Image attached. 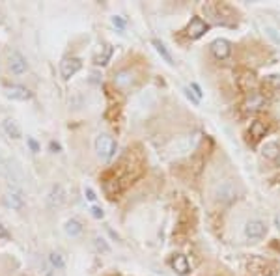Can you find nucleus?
Segmentation results:
<instances>
[{"label":"nucleus","mask_w":280,"mask_h":276,"mask_svg":"<svg viewBox=\"0 0 280 276\" xmlns=\"http://www.w3.org/2000/svg\"><path fill=\"white\" fill-rule=\"evenodd\" d=\"M96 151L101 159H107L109 161L110 157H114L116 153V142L114 138L109 136V134H99L96 138Z\"/></svg>","instance_id":"nucleus-1"},{"label":"nucleus","mask_w":280,"mask_h":276,"mask_svg":"<svg viewBox=\"0 0 280 276\" xmlns=\"http://www.w3.org/2000/svg\"><path fill=\"white\" fill-rule=\"evenodd\" d=\"M243 233H245L247 239L258 241V239H262V237H265V233H267V226H265L264 220L254 218V220H248V222L245 224Z\"/></svg>","instance_id":"nucleus-2"},{"label":"nucleus","mask_w":280,"mask_h":276,"mask_svg":"<svg viewBox=\"0 0 280 276\" xmlns=\"http://www.w3.org/2000/svg\"><path fill=\"white\" fill-rule=\"evenodd\" d=\"M215 196L222 204H231L237 198V189H235V185L231 181H222L217 187V191H215Z\"/></svg>","instance_id":"nucleus-3"},{"label":"nucleus","mask_w":280,"mask_h":276,"mask_svg":"<svg viewBox=\"0 0 280 276\" xmlns=\"http://www.w3.org/2000/svg\"><path fill=\"white\" fill-rule=\"evenodd\" d=\"M8 62H10V69H12L13 75H23V73L28 71V62H26V58L19 50H15V49L10 50Z\"/></svg>","instance_id":"nucleus-4"},{"label":"nucleus","mask_w":280,"mask_h":276,"mask_svg":"<svg viewBox=\"0 0 280 276\" xmlns=\"http://www.w3.org/2000/svg\"><path fill=\"white\" fill-rule=\"evenodd\" d=\"M82 69V60L81 58H66V60L60 64V73L62 77L67 81V79H71L73 75H77V73Z\"/></svg>","instance_id":"nucleus-5"},{"label":"nucleus","mask_w":280,"mask_h":276,"mask_svg":"<svg viewBox=\"0 0 280 276\" xmlns=\"http://www.w3.org/2000/svg\"><path fill=\"white\" fill-rule=\"evenodd\" d=\"M185 32H187V36L191 37V39H200L207 32V23L204 19H200V17H193L191 23L187 24Z\"/></svg>","instance_id":"nucleus-6"},{"label":"nucleus","mask_w":280,"mask_h":276,"mask_svg":"<svg viewBox=\"0 0 280 276\" xmlns=\"http://www.w3.org/2000/svg\"><path fill=\"white\" fill-rule=\"evenodd\" d=\"M6 96L13 99V101H28V99H32V92L26 86L12 84L6 88Z\"/></svg>","instance_id":"nucleus-7"},{"label":"nucleus","mask_w":280,"mask_h":276,"mask_svg":"<svg viewBox=\"0 0 280 276\" xmlns=\"http://www.w3.org/2000/svg\"><path fill=\"white\" fill-rule=\"evenodd\" d=\"M211 52H213V56H215L217 60H226L231 52L230 41H226V39H215V41L211 43Z\"/></svg>","instance_id":"nucleus-8"},{"label":"nucleus","mask_w":280,"mask_h":276,"mask_svg":"<svg viewBox=\"0 0 280 276\" xmlns=\"http://www.w3.org/2000/svg\"><path fill=\"white\" fill-rule=\"evenodd\" d=\"M196 142H198V136H183L176 142V155H187L189 151H193L196 147Z\"/></svg>","instance_id":"nucleus-9"},{"label":"nucleus","mask_w":280,"mask_h":276,"mask_svg":"<svg viewBox=\"0 0 280 276\" xmlns=\"http://www.w3.org/2000/svg\"><path fill=\"white\" fill-rule=\"evenodd\" d=\"M66 202V192L62 189V185H52L49 194H47V205L49 207H60Z\"/></svg>","instance_id":"nucleus-10"},{"label":"nucleus","mask_w":280,"mask_h":276,"mask_svg":"<svg viewBox=\"0 0 280 276\" xmlns=\"http://www.w3.org/2000/svg\"><path fill=\"white\" fill-rule=\"evenodd\" d=\"M134 81V73L131 71V69H123V71L116 73L114 75V86L116 88H129V86L133 84Z\"/></svg>","instance_id":"nucleus-11"},{"label":"nucleus","mask_w":280,"mask_h":276,"mask_svg":"<svg viewBox=\"0 0 280 276\" xmlns=\"http://www.w3.org/2000/svg\"><path fill=\"white\" fill-rule=\"evenodd\" d=\"M2 129H4V132L10 136V138H13V140H17V138H21V127L17 125V121L12 120V118H6V120L2 121Z\"/></svg>","instance_id":"nucleus-12"},{"label":"nucleus","mask_w":280,"mask_h":276,"mask_svg":"<svg viewBox=\"0 0 280 276\" xmlns=\"http://www.w3.org/2000/svg\"><path fill=\"white\" fill-rule=\"evenodd\" d=\"M172 269L178 273V275H187L189 273V261H187V258L183 256V254H176L174 258H172Z\"/></svg>","instance_id":"nucleus-13"},{"label":"nucleus","mask_w":280,"mask_h":276,"mask_svg":"<svg viewBox=\"0 0 280 276\" xmlns=\"http://www.w3.org/2000/svg\"><path fill=\"white\" fill-rule=\"evenodd\" d=\"M6 202H8V205H10L12 209H21V207L25 205V196H23L21 191L12 189V191L8 192V196H6Z\"/></svg>","instance_id":"nucleus-14"},{"label":"nucleus","mask_w":280,"mask_h":276,"mask_svg":"<svg viewBox=\"0 0 280 276\" xmlns=\"http://www.w3.org/2000/svg\"><path fill=\"white\" fill-rule=\"evenodd\" d=\"M0 174H2V176H6L8 179H12V181L19 179V176L13 172V166L10 164V161L6 159V155H4L2 151H0ZM17 183H19V181H17Z\"/></svg>","instance_id":"nucleus-15"},{"label":"nucleus","mask_w":280,"mask_h":276,"mask_svg":"<svg viewBox=\"0 0 280 276\" xmlns=\"http://www.w3.org/2000/svg\"><path fill=\"white\" fill-rule=\"evenodd\" d=\"M262 155L269 161H277L280 157V146L277 142H265L262 146Z\"/></svg>","instance_id":"nucleus-16"},{"label":"nucleus","mask_w":280,"mask_h":276,"mask_svg":"<svg viewBox=\"0 0 280 276\" xmlns=\"http://www.w3.org/2000/svg\"><path fill=\"white\" fill-rule=\"evenodd\" d=\"M64 229H66V233L69 235V237H79L81 233H82V229H84V226L77 220V218H69L67 222H66V226H64Z\"/></svg>","instance_id":"nucleus-17"},{"label":"nucleus","mask_w":280,"mask_h":276,"mask_svg":"<svg viewBox=\"0 0 280 276\" xmlns=\"http://www.w3.org/2000/svg\"><path fill=\"white\" fill-rule=\"evenodd\" d=\"M151 43H153V47H155V50H157V52H159V56H161L163 60L166 62V64H170V65H172V64H174V58H172L170 50L166 49V45H165V43H163L161 39H153Z\"/></svg>","instance_id":"nucleus-18"},{"label":"nucleus","mask_w":280,"mask_h":276,"mask_svg":"<svg viewBox=\"0 0 280 276\" xmlns=\"http://www.w3.org/2000/svg\"><path fill=\"white\" fill-rule=\"evenodd\" d=\"M262 107H265V99H264V96H260V94L250 96V99L245 103V108L250 110V112H256V110H260Z\"/></svg>","instance_id":"nucleus-19"},{"label":"nucleus","mask_w":280,"mask_h":276,"mask_svg":"<svg viewBox=\"0 0 280 276\" xmlns=\"http://www.w3.org/2000/svg\"><path fill=\"white\" fill-rule=\"evenodd\" d=\"M265 131H267L265 123H262V121H252L250 123V136L256 138V140H260L262 136H265Z\"/></svg>","instance_id":"nucleus-20"},{"label":"nucleus","mask_w":280,"mask_h":276,"mask_svg":"<svg viewBox=\"0 0 280 276\" xmlns=\"http://www.w3.org/2000/svg\"><path fill=\"white\" fill-rule=\"evenodd\" d=\"M110 56H112V47L107 45V47H105V52L96 56V62H94V64H96V65H105V64H109Z\"/></svg>","instance_id":"nucleus-21"},{"label":"nucleus","mask_w":280,"mask_h":276,"mask_svg":"<svg viewBox=\"0 0 280 276\" xmlns=\"http://www.w3.org/2000/svg\"><path fill=\"white\" fill-rule=\"evenodd\" d=\"M49 261L52 267H56V269H64L66 267V260H64V256L58 252H52L49 256Z\"/></svg>","instance_id":"nucleus-22"},{"label":"nucleus","mask_w":280,"mask_h":276,"mask_svg":"<svg viewBox=\"0 0 280 276\" xmlns=\"http://www.w3.org/2000/svg\"><path fill=\"white\" fill-rule=\"evenodd\" d=\"M94 246H96V248H98L99 252H110V246H109V243H107V241L103 239V237H96V239H94Z\"/></svg>","instance_id":"nucleus-23"},{"label":"nucleus","mask_w":280,"mask_h":276,"mask_svg":"<svg viewBox=\"0 0 280 276\" xmlns=\"http://www.w3.org/2000/svg\"><path fill=\"white\" fill-rule=\"evenodd\" d=\"M265 34H267L275 43H280V30L279 28H275V26L267 24V26H265Z\"/></svg>","instance_id":"nucleus-24"},{"label":"nucleus","mask_w":280,"mask_h":276,"mask_svg":"<svg viewBox=\"0 0 280 276\" xmlns=\"http://www.w3.org/2000/svg\"><path fill=\"white\" fill-rule=\"evenodd\" d=\"M84 196L88 202H96L98 200V194H96V191L94 189H90V187H86L84 189Z\"/></svg>","instance_id":"nucleus-25"},{"label":"nucleus","mask_w":280,"mask_h":276,"mask_svg":"<svg viewBox=\"0 0 280 276\" xmlns=\"http://www.w3.org/2000/svg\"><path fill=\"white\" fill-rule=\"evenodd\" d=\"M112 24L118 28V30H123L125 28V21H123L120 15H116V17H112Z\"/></svg>","instance_id":"nucleus-26"},{"label":"nucleus","mask_w":280,"mask_h":276,"mask_svg":"<svg viewBox=\"0 0 280 276\" xmlns=\"http://www.w3.org/2000/svg\"><path fill=\"white\" fill-rule=\"evenodd\" d=\"M269 84L273 86L275 90H280V75H271L269 77Z\"/></svg>","instance_id":"nucleus-27"},{"label":"nucleus","mask_w":280,"mask_h":276,"mask_svg":"<svg viewBox=\"0 0 280 276\" xmlns=\"http://www.w3.org/2000/svg\"><path fill=\"white\" fill-rule=\"evenodd\" d=\"M26 144L32 149V153H37V151H39V144H37L34 138H26Z\"/></svg>","instance_id":"nucleus-28"},{"label":"nucleus","mask_w":280,"mask_h":276,"mask_svg":"<svg viewBox=\"0 0 280 276\" xmlns=\"http://www.w3.org/2000/svg\"><path fill=\"white\" fill-rule=\"evenodd\" d=\"M92 216H94V218H103V216H105V211H103L101 207H98V205H94V207H92Z\"/></svg>","instance_id":"nucleus-29"},{"label":"nucleus","mask_w":280,"mask_h":276,"mask_svg":"<svg viewBox=\"0 0 280 276\" xmlns=\"http://www.w3.org/2000/svg\"><path fill=\"white\" fill-rule=\"evenodd\" d=\"M183 92H185V96L189 97V99H191V101H193V103H195V105H198V103H200V99H198V97H196V96H193V94H191V90H189V88H183Z\"/></svg>","instance_id":"nucleus-30"},{"label":"nucleus","mask_w":280,"mask_h":276,"mask_svg":"<svg viewBox=\"0 0 280 276\" xmlns=\"http://www.w3.org/2000/svg\"><path fill=\"white\" fill-rule=\"evenodd\" d=\"M191 88L195 90V96L200 99V97H202V90H200V86H198V84H191Z\"/></svg>","instance_id":"nucleus-31"},{"label":"nucleus","mask_w":280,"mask_h":276,"mask_svg":"<svg viewBox=\"0 0 280 276\" xmlns=\"http://www.w3.org/2000/svg\"><path fill=\"white\" fill-rule=\"evenodd\" d=\"M6 237H8V229L0 224V239H6Z\"/></svg>","instance_id":"nucleus-32"},{"label":"nucleus","mask_w":280,"mask_h":276,"mask_svg":"<svg viewBox=\"0 0 280 276\" xmlns=\"http://www.w3.org/2000/svg\"><path fill=\"white\" fill-rule=\"evenodd\" d=\"M50 149H52V151H60L62 147L60 144H56V142H50Z\"/></svg>","instance_id":"nucleus-33"}]
</instances>
